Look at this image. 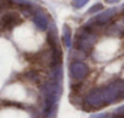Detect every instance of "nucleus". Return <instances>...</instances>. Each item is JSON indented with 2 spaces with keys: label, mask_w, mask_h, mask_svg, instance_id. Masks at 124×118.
<instances>
[{
  "label": "nucleus",
  "mask_w": 124,
  "mask_h": 118,
  "mask_svg": "<svg viewBox=\"0 0 124 118\" xmlns=\"http://www.w3.org/2000/svg\"><path fill=\"white\" fill-rule=\"evenodd\" d=\"M122 100H124V80L116 79L107 85L93 88L84 99V110H100Z\"/></svg>",
  "instance_id": "obj_1"
},
{
  "label": "nucleus",
  "mask_w": 124,
  "mask_h": 118,
  "mask_svg": "<svg viewBox=\"0 0 124 118\" xmlns=\"http://www.w3.org/2000/svg\"><path fill=\"white\" fill-rule=\"evenodd\" d=\"M62 66L51 68L49 80L43 85L41 93L44 96V116L54 118L57 113L58 97L62 93Z\"/></svg>",
  "instance_id": "obj_2"
},
{
  "label": "nucleus",
  "mask_w": 124,
  "mask_h": 118,
  "mask_svg": "<svg viewBox=\"0 0 124 118\" xmlns=\"http://www.w3.org/2000/svg\"><path fill=\"white\" fill-rule=\"evenodd\" d=\"M97 40V33L96 31L86 27L85 24L83 27H80L76 34V39H74V45H76V50H79L82 52L90 54L96 44Z\"/></svg>",
  "instance_id": "obj_3"
},
{
  "label": "nucleus",
  "mask_w": 124,
  "mask_h": 118,
  "mask_svg": "<svg viewBox=\"0 0 124 118\" xmlns=\"http://www.w3.org/2000/svg\"><path fill=\"white\" fill-rule=\"evenodd\" d=\"M117 15V9L116 8H112V9H107L106 11H102L100 14H96L88 23H85L86 27L96 31L97 28L102 27L103 24L108 23L114 16Z\"/></svg>",
  "instance_id": "obj_4"
},
{
  "label": "nucleus",
  "mask_w": 124,
  "mask_h": 118,
  "mask_svg": "<svg viewBox=\"0 0 124 118\" xmlns=\"http://www.w3.org/2000/svg\"><path fill=\"white\" fill-rule=\"evenodd\" d=\"M70 74H71V78L72 79H74L77 82H80V80H83L89 74V67L84 62H77V61H74L70 66Z\"/></svg>",
  "instance_id": "obj_5"
},
{
  "label": "nucleus",
  "mask_w": 124,
  "mask_h": 118,
  "mask_svg": "<svg viewBox=\"0 0 124 118\" xmlns=\"http://www.w3.org/2000/svg\"><path fill=\"white\" fill-rule=\"evenodd\" d=\"M18 23H21V16L18 12L11 11V12L4 14L1 18H0V27L3 29H11Z\"/></svg>",
  "instance_id": "obj_6"
},
{
  "label": "nucleus",
  "mask_w": 124,
  "mask_h": 118,
  "mask_svg": "<svg viewBox=\"0 0 124 118\" xmlns=\"http://www.w3.org/2000/svg\"><path fill=\"white\" fill-rule=\"evenodd\" d=\"M33 21L35 23V26L38 27V29L40 31H46L49 29V15L40 8H38V10L35 11L34 16H33Z\"/></svg>",
  "instance_id": "obj_7"
},
{
  "label": "nucleus",
  "mask_w": 124,
  "mask_h": 118,
  "mask_svg": "<svg viewBox=\"0 0 124 118\" xmlns=\"http://www.w3.org/2000/svg\"><path fill=\"white\" fill-rule=\"evenodd\" d=\"M106 34L111 35V37L124 35V23H123V21H119V22H116V23H112L111 26H108L107 29H106Z\"/></svg>",
  "instance_id": "obj_8"
},
{
  "label": "nucleus",
  "mask_w": 124,
  "mask_h": 118,
  "mask_svg": "<svg viewBox=\"0 0 124 118\" xmlns=\"http://www.w3.org/2000/svg\"><path fill=\"white\" fill-rule=\"evenodd\" d=\"M62 40H63V45L70 47L72 46V31L68 24H65L62 28Z\"/></svg>",
  "instance_id": "obj_9"
},
{
  "label": "nucleus",
  "mask_w": 124,
  "mask_h": 118,
  "mask_svg": "<svg viewBox=\"0 0 124 118\" xmlns=\"http://www.w3.org/2000/svg\"><path fill=\"white\" fill-rule=\"evenodd\" d=\"M27 78H28L31 82H33L34 84H39V82H40V76H39V73H38L37 71H31V72H28V73H27Z\"/></svg>",
  "instance_id": "obj_10"
},
{
  "label": "nucleus",
  "mask_w": 124,
  "mask_h": 118,
  "mask_svg": "<svg viewBox=\"0 0 124 118\" xmlns=\"http://www.w3.org/2000/svg\"><path fill=\"white\" fill-rule=\"evenodd\" d=\"M102 4L101 3H97V4H95L93 8H90L89 10H88V14H95V12H97V11H100V10H102Z\"/></svg>",
  "instance_id": "obj_11"
},
{
  "label": "nucleus",
  "mask_w": 124,
  "mask_h": 118,
  "mask_svg": "<svg viewBox=\"0 0 124 118\" xmlns=\"http://www.w3.org/2000/svg\"><path fill=\"white\" fill-rule=\"evenodd\" d=\"M88 4V0H77V1H73L72 3V5L74 6V8H77V9H80V8H83V6H85Z\"/></svg>",
  "instance_id": "obj_12"
},
{
  "label": "nucleus",
  "mask_w": 124,
  "mask_h": 118,
  "mask_svg": "<svg viewBox=\"0 0 124 118\" xmlns=\"http://www.w3.org/2000/svg\"><path fill=\"white\" fill-rule=\"evenodd\" d=\"M90 118H113L109 113H96V114H93Z\"/></svg>",
  "instance_id": "obj_13"
},
{
  "label": "nucleus",
  "mask_w": 124,
  "mask_h": 118,
  "mask_svg": "<svg viewBox=\"0 0 124 118\" xmlns=\"http://www.w3.org/2000/svg\"><path fill=\"white\" fill-rule=\"evenodd\" d=\"M122 9H123V11H124V5H123V8H122Z\"/></svg>",
  "instance_id": "obj_14"
}]
</instances>
